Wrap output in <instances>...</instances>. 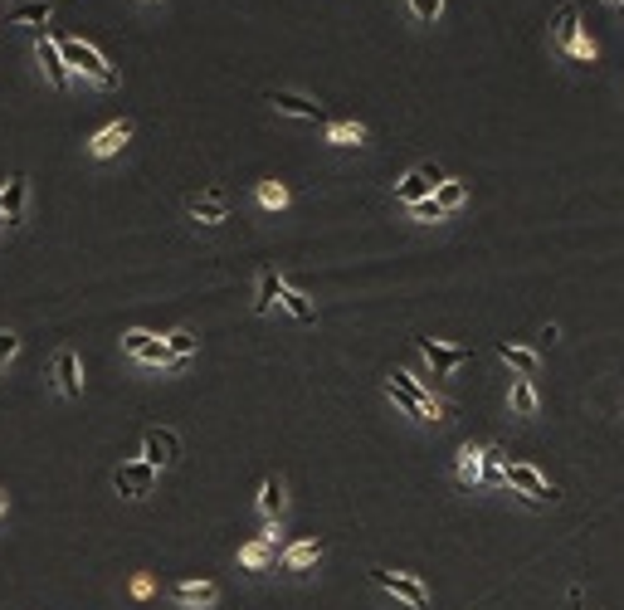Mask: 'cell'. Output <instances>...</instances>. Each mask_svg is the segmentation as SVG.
Returning a JSON list of instances; mask_svg holds the SVG:
<instances>
[{"label":"cell","mask_w":624,"mask_h":610,"mask_svg":"<svg viewBox=\"0 0 624 610\" xmlns=\"http://www.w3.org/2000/svg\"><path fill=\"white\" fill-rule=\"evenodd\" d=\"M29 210V176L15 171L5 181V191H0V225H20Z\"/></svg>","instance_id":"8fae6325"},{"label":"cell","mask_w":624,"mask_h":610,"mask_svg":"<svg viewBox=\"0 0 624 610\" xmlns=\"http://www.w3.org/2000/svg\"><path fill=\"white\" fill-rule=\"evenodd\" d=\"M444 181H449V176H444V167H434V161H424V167L405 171V181L395 185V195H400L405 205H415V201H430V195L439 191Z\"/></svg>","instance_id":"ba28073f"},{"label":"cell","mask_w":624,"mask_h":610,"mask_svg":"<svg viewBox=\"0 0 624 610\" xmlns=\"http://www.w3.org/2000/svg\"><path fill=\"white\" fill-rule=\"evenodd\" d=\"M185 215L201 220V225H225L230 220V201H225L220 185H201V191L185 195Z\"/></svg>","instance_id":"8992f818"},{"label":"cell","mask_w":624,"mask_h":610,"mask_svg":"<svg viewBox=\"0 0 624 610\" xmlns=\"http://www.w3.org/2000/svg\"><path fill=\"white\" fill-rule=\"evenodd\" d=\"M497 357L517 371V376H537L542 371V351L537 347H517V342H497Z\"/></svg>","instance_id":"e0dca14e"},{"label":"cell","mask_w":624,"mask_h":610,"mask_svg":"<svg viewBox=\"0 0 624 610\" xmlns=\"http://www.w3.org/2000/svg\"><path fill=\"white\" fill-rule=\"evenodd\" d=\"M327 142L332 147H361V142H366V128H361V122H332Z\"/></svg>","instance_id":"4316f807"},{"label":"cell","mask_w":624,"mask_h":610,"mask_svg":"<svg viewBox=\"0 0 624 610\" xmlns=\"http://www.w3.org/2000/svg\"><path fill=\"white\" fill-rule=\"evenodd\" d=\"M15 351H20V337L10 333V327H0V367H5V361L15 357Z\"/></svg>","instance_id":"836d02e7"},{"label":"cell","mask_w":624,"mask_h":610,"mask_svg":"<svg viewBox=\"0 0 624 610\" xmlns=\"http://www.w3.org/2000/svg\"><path fill=\"white\" fill-rule=\"evenodd\" d=\"M322 552H327V547H322L317 537H308V542H293V547L283 552V572H308V566L322 562Z\"/></svg>","instance_id":"ffe728a7"},{"label":"cell","mask_w":624,"mask_h":610,"mask_svg":"<svg viewBox=\"0 0 624 610\" xmlns=\"http://www.w3.org/2000/svg\"><path fill=\"white\" fill-rule=\"evenodd\" d=\"M10 25H49V0H25V5H10Z\"/></svg>","instance_id":"d4e9b609"},{"label":"cell","mask_w":624,"mask_h":610,"mask_svg":"<svg viewBox=\"0 0 624 610\" xmlns=\"http://www.w3.org/2000/svg\"><path fill=\"white\" fill-rule=\"evenodd\" d=\"M283 508H288V489H283L278 474H268V479L259 483V513H264L268 523H278V518H283Z\"/></svg>","instance_id":"2e32d148"},{"label":"cell","mask_w":624,"mask_h":610,"mask_svg":"<svg viewBox=\"0 0 624 610\" xmlns=\"http://www.w3.org/2000/svg\"><path fill=\"white\" fill-rule=\"evenodd\" d=\"M410 15L424 20V25H434V20L444 15V0H410Z\"/></svg>","instance_id":"1f68e13d"},{"label":"cell","mask_w":624,"mask_h":610,"mask_svg":"<svg viewBox=\"0 0 624 610\" xmlns=\"http://www.w3.org/2000/svg\"><path fill=\"white\" fill-rule=\"evenodd\" d=\"M415 347H420V357L434 367V376H454V371L468 361V347L459 342H439V337H415Z\"/></svg>","instance_id":"9c48e42d"},{"label":"cell","mask_w":624,"mask_h":610,"mask_svg":"<svg viewBox=\"0 0 624 610\" xmlns=\"http://www.w3.org/2000/svg\"><path fill=\"white\" fill-rule=\"evenodd\" d=\"M430 201L439 205V215H449V210H459V205L468 201V185H464V181H444L439 191L430 195Z\"/></svg>","instance_id":"484cf974"},{"label":"cell","mask_w":624,"mask_h":610,"mask_svg":"<svg viewBox=\"0 0 624 610\" xmlns=\"http://www.w3.org/2000/svg\"><path fill=\"white\" fill-rule=\"evenodd\" d=\"M259 205H264V210H283V205H288V185L283 181H259Z\"/></svg>","instance_id":"f546056e"},{"label":"cell","mask_w":624,"mask_h":610,"mask_svg":"<svg viewBox=\"0 0 624 610\" xmlns=\"http://www.w3.org/2000/svg\"><path fill=\"white\" fill-rule=\"evenodd\" d=\"M615 5H624V0H615Z\"/></svg>","instance_id":"74e56055"},{"label":"cell","mask_w":624,"mask_h":610,"mask_svg":"<svg viewBox=\"0 0 624 610\" xmlns=\"http://www.w3.org/2000/svg\"><path fill=\"white\" fill-rule=\"evenodd\" d=\"M268 556H274V547H268L264 537H259V542H249V547H239V566H244V572H264Z\"/></svg>","instance_id":"83f0119b"},{"label":"cell","mask_w":624,"mask_h":610,"mask_svg":"<svg viewBox=\"0 0 624 610\" xmlns=\"http://www.w3.org/2000/svg\"><path fill=\"white\" fill-rule=\"evenodd\" d=\"M35 54H39V64H45L49 84H54V88H69V69H64V59H59V39L49 35V29H39V39H35Z\"/></svg>","instance_id":"5bb4252c"},{"label":"cell","mask_w":624,"mask_h":610,"mask_svg":"<svg viewBox=\"0 0 624 610\" xmlns=\"http://www.w3.org/2000/svg\"><path fill=\"white\" fill-rule=\"evenodd\" d=\"M371 581H376L386 596H395L400 606H410V610H430V586H424L420 576H410V572H390V566H371Z\"/></svg>","instance_id":"277c9868"},{"label":"cell","mask_w":624,"mask_h":610,"mask_svg":"<svg viewBox=\"0 0 624 610\" xmlns=\"http://www.w3.org/2000/svg\"><path fill=\"white\" fill-rule=\"evenodd\" d=\"M503 469H507V449L483 444V489H503Z\"/></svg>","instance_id":"603a6c76"},{"label":"cell","mask_w":624,"mask_h":610,"mask_svg":"<svg viewBox=\"0 0 624 610\" xmlns=\"http://www.w3.org/2000/svg\"><path fill=\"white\" fill-rule=\"evenodd\" d=\"M537 406H542V400H537V381L532 376H517L513 381V410H517V416H537Z\"/></svg>","instance_id":"cb8c5ba5"},{"label":"cell","mask_w":624,"mask_h":610,"mask_svg":"<svg viewBox=\"0 0 624 610\" xmlns=\"http://www.w3.org/2000/svg\"><path fill=\"white\" fill-rule=\"evenodd\" d=\"M503 489L522 493L527 503H556L561 499V489L542 479V469H537V464H507V469H503Z\"/></svg>","instance_id":"5b68a950"},{"label":"cell","mask_w":624,"mask_h":610,"mask_svg":"<svg viewBox=\"0 0 624 610\" xmlns=\"http://www.w3.org/2000/svg\"><path fill=\"white\" fill-rule=\"evenodd\" d=\"M166 347H171V357L181 361V357H191V351L201 347V337H195V333H185V327H181V333H171V337H166Z\"/></svg>","instance_id":"4dcf8cb0"},{"label":"cell","mask_w":624,"mask_h":610,"mask_svg":"<svg viewBox=\"0 0 624 610\" xmlns=\"http://www.w3.org/2000/svg\"><path fill=\"white\" fill-rule=\"evenodd\" d=\"M127 137H132V122H127V118H118V122H108L103 132H93L88 152H93V157H112V152L127 147Z\"/></svg>","instance_id":"9a60e30c"},{"label":"cell","mask_w":624,"mask_h":610,"mask_svg":"<svg viewBox=\"0 0 624 610\" xmlns=\"http://www.w3.org/2000/svg\"><path fill=\"white\" fill-rule=\"evenodd\" d=\"M386 396H390L410 420H420V425H439V420H444V406L420 386V381L410 376V371H400V367H395L390 376H386Z\"/></svg>","instance_id":"6da1fadb"},{"label":"cell","mask_w":624,"mask_h":610,"mask_svg":"<svg viewBox=\"0 0 624 610\" xmlns=\"http://www.w3.org/2000/svg\"><path fill=\"white\" fill-rule=\"evenodd\" d=\"M137 361L142 367H171L176 357H171V347H166V337H152V342L137 351Z\"/></svg>","instance_id":"f1b7e54d"},{"label":"cell","mask_w":624,"mask_h":610,"mask_svg":"<svg viewBox=\"0 0 624 610\" xmlns=\"http://www.w3.org/2000/svg\"><path fill=\"white\" fill-rule=\"evenodd\" d=\"M459 489H483V444L459 449Z\"/></svg>","instance_id":"d6986e66"},{"label":"cell","mask_w":624,"mask_h":610,"mask_svg":"<svg viewBox=\"0 0 624 610\" xmlns=\"http://www.w3.org/2000/svg\"><path fill=\"white\" fill-rule=\"evenodd\" d=\"M171 596H176L181 606H215V596H220V591H215L210 581H176Z\"/></svg>","instance_id":"7402d4cb"},{"label":"cell","mask_w":624,"mask_h":610,"mask_svg":"<svg viewBox=\"0 0 624 610\" xmlns=\"http://www.w3.org/2000/svg\"><path fill=\"white\" fill-rule=\"evenodd\" d=\"M54 386L64 396H83V367H78V351L74 347H59L54 351Z\"/></svg>","instance_id":"4fadbf2b"},{"label":"cell","mask_w":624,"mask_h":610,"mask_svg":"<svg viewBox=\"0 0 624 610\" xmlns=\"http://www.w3.org/2000/svg\"><path fill=\"white\" fill-rule=\"evenodd\" d=\"M142 459H147L152 469H166V464L181 459V440H176V430H147V435H142Z\"/></svg>","instance_id":"7c38bea8"},{"label":"cell","mask_w":624,"mask_h":610,"mask_svg":"<svg viewBox=\"0 0 624 610\" xmlns=\"http://www.w3.org/2000/svg\"><path fill=\"white\" fill-rule=\"evenodd\" d=\"M278 293H283V278L278 268H259V284H254V313H274Z\"/></svg>","instance_id":"ac0fdd59"},{"label":"cell","mask_w":624,"mask_h":610,"mask_svg":"<svg viewBox=\"0 0 624 610\" xmlns=\"http://www.w3.org/2000/svg\"><path fill=\"white\" fill-rule=\"evenodd\" d=\"M264 103H268V108H278L283 118H303V122H322V118H327V108H322V103L303 98V93H288V88H268Z\"/></svg>","instance_id":"30bf717a"},{"label":"cell","mask_w":624,"mask_h":610,"mask_svg":"<svg viewBox=\"0 0 624 610\" xmlns=\"http://www.w3.org/2000/svg\"><path fill=\"white\" fill-rule=\"evenodd\" d=\"M152 342V333H142V327H132V333H122V351H127V357H137L142 347Z\"/></svg>","instance_id":"d6a6232c"},{"label":"cell","mask_w":624,"mask_h":610,"mask_svg":"<svg viewBox=\"0 0 624 610\" xmlns=\"http://www.w3.org/2000/svg\"><path fill=\"white\" fill-rule=\"evenodd\" d=\"M551 45H556V54H566L571 64H595V45L580 35V10L576 5L556 10V20H551Z\"/></svg>","instance_id":"7a4b0ae2"},{"label":"cell","mask_w":624,"mask_h":610,"mask_svg":"<svg viewBox=\"0 0 624 610\" xmlns=\"http://www.w3.org/2000/svg\"><path fill=\"white\" fill-rule=\"evenodd\" d=\"M278 308H283L288 317H298V323H317V303H312L308 293H298V288L283 284V293H278Z\"/></svg>","instance_id":"44dd1931"},{"label":"cell","mask_w":624,"mask_h":610,"mask_svg":"<svg viewBox=\"0 0 624 610\" xmlns=\"http://www.w3.org/2000/svg\"><path fill=\"white\" fill-rule=\"evenodd\" d=\"M410 215H415V220H444L434 201H415V205H410Z\"/></svg>","instance_id":"e575fe53"},{"label":"cell","mask_w":624,"mask_h":610,"mask_svg":"<svg viewBox=\"0 0 624 610\" xmlns=\"http://www.w3.org/2000/svg\"><path fill=\"white\" fill-rule=\"evenodd\" d=\"M112 489L122 493V499H147V493L156 489V469L147 459H127L112 469Z\"/></svg>","instance_id":"52a82bcc"},{"label":"cell","mask_w":624,"mask_h":610,"mask_svg":"<svg viewBox=\"0 0 624 610\" xmlns=\"http://www.w3.org/2000/svg\"><path fill=\"white\" fill-rule=\"evenodd\" d=\"M0 513H5V493H0Z\"/></svg>","instance_id":"d590c367"},{"label":"cell","mask_w":624,"mask_h":610,"mask_svg":"<svg viewBox=\"0 0 624 610\" xmlns=\"http://www.w3.org/2000/svg\"><path fill=\"white\" fill-rule=\"evenodd\" d=\"M59 59H64V69H74V74L93 78L98 88H118V69H112L93 45H83V39H59Z\"/></svg>","instance_id":"3957f363"},{"label":"cell","mask_w":624,"mask_h":610,"mask_svg":"<svg viewBox=\"0 0 624 610\" xmlns=\"http://www.w3.org/2000/svg\"><path fill=\"white\" fill-rule=\"evenodd\" d=\"M147 5H156V0H147Z\"/></svg>","instance_id":"8d00e7d4"}]
</instances>
